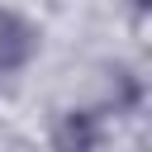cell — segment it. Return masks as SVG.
<instances>
[{
    "mask_svg": "<svg viewBox=\"0 0 152 152\" xmlns=\"http://www.w3.org/2000/svg\"><path fill=\"white\" fill-rule=\"evenodd\" d=\"M95 147H100V119L86 109L62 114V124L52 133V152H95Z\"/></svg>",
    "mask_w": 152,
    "mask_h": 152,
    "instance_id": "7a4b0ae2",
    "label": "cell"
},
{
    "mask_svg": "<svg viewBox=\"0 0 152 152\" xmlns=\"http://www.w3.org/2000/svg\"><path fill=\"white\" fill-rule=\"evenodd\" d=\"M33 52H38V28H33L24 14L0 10V76L24 71V66L33 62Z\"/></svg>",
    "mask_w": 152,
    "mask_h": 152,
    "instance_id": "6da1fadb",
    "label": "cell"
}]
</instances>
